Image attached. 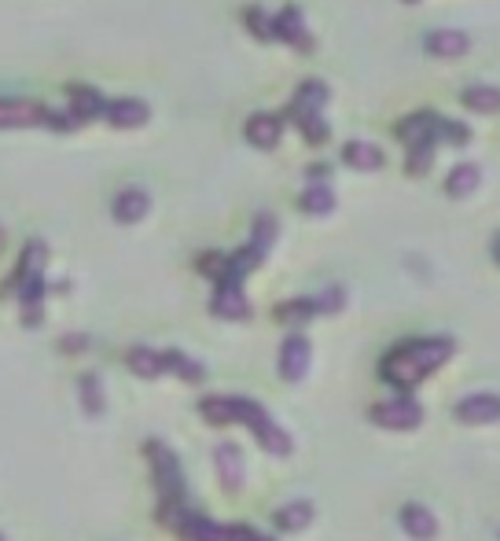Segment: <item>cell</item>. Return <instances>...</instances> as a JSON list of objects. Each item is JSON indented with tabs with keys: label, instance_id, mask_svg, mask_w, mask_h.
<instances>
[{
	"label": "cell",
	"instance_id": "12",
	"mask_svg": "<svg viewBox=\"0 0 500 541\" xmlns=\"http://www.w3.org/2000/svg\"><path fill=\"white\" fill-rule=\"evenodd\" d=\"M397 137H402L409 148H416V144H438V115L420 111V115L402 118V122H397Z\"/></svg>",
	"mask_w": 500,
	"mask_h": 541
},
{
	"label": "cell",
	"instance_id": "20",
	"mask_svg": "<svg viewBox=\"0 0 500 541\" xmlns=\"http://www.w3.org/2000/svg\"><path fill=\"white\" fill-rule=\"evenodd\" d=\"M402 526H405V534L416 537V541H431V537L438 534V519H434V512L423 508V505H405V508H402Z\"/></svg>",
	"mask_w": 500,
	"mask_h": 541
},
{
	"label": "cell",
	"instance_id": "2",
	"mask_svg": "<svg viewBox=\"0 0 500 541\" xmlns=\"http://www.w3.org/2000/svg\"><path fill=\"white\" fill-rule=\"evenodd\" d=\"M232 405H236V420L254 431V438L261 442L265 454H272V457H287V454H291V434H287L258 402H250V398H232Z\"/></svg>",
	"mask_w": 500,
	"mask_h": 541
},
{
	"label": "cell",
	"instance_id": "43",
	"mask_svg": "<svg viewBox=\"0 0 500 541\" xmlns=\"http://www.w3.org/2000/svg\"><path fill=\"white\" fill-rule=\"evenodd\" d=\"M0 541H5V537H0Z\"/></svg>",
	"mask_w": 500,
	"mask_h": 541
},
{
	"label": "cell",
	"instance_id": "38",
	"mask_svg": "<svg viewBox=\"0 0 500 541\" xmlns=\"http://www.w3.org/2000/svg\"><path fill=\"white\" fill-rule=\"evenodd\" d=\"M328 173H332V166H328V162H313V166H310V180H321V177L328 180Z\"/></svg>",
	"mask_w": 500,
	"mask_h": 541
},
{
	"label": "cell",
	"instance_id": "8",
	"mask_svg": "<svg viewBox=\"0 0 500 541\" xmlns=\"http://www.w3.org/2000/svg\"><path fill=\"white\" fill-rule=\"evenodd\" d=\"M48 107L34 100H0V129H30V126H48Z\"/></svg>",
	"mask_w": 500,
	"mask_h": 541
},
{
	"label": "cell",
	"instance_id": "10",
	"mask_svg": "<svg viewBox=\"0 0 500 541\" xmlns=\"http://www.w3.org/2000/svg\"><path fill=\"white\" fill-rule=\"evenodd\" d=\"M214 461H218V475H221V486H225L229 494H240V490H243V483H247V472H243V454H240V445H232V442H221V445H218V454H214Z\"/></svg>",
	"mask_w": 500,
	"mask_h": 541
},
{
	"label": "cell",
	"instance_id": "42",
	"mask_svg": "<svg viewBox=\"0 0 500 541\" xmlns=\"http://www.w3.org/2000/svg\"><path fill=\"white\" fill-rule=\"evenodd\" d=\"M405 5H420V0H405Z\"/></svg>",
	"mask_w": 500,
	"mask_h": 541
},
{
	"label": "cell",
	"instance_id": "11",
	"mask_svg": "<svg viewBox=\"0 0 500 541\" xmlns=\"http://www.w3.org/2000/svg\"><path fill=\"white\" fill-rule=\"evenodd\" d=\"M324 104H328V85L317 81V77H310V81L298 85V93L291 97L287 115H291V122H294V118H302V115H317V111H324Z\"/></svg>",
	"mask_w": 500,
	"mask_h": 541
},
{
	"label": "cell",
	"instance_id": "32",
	"mask_svg": "<svg viewBox=\"0 0 500 541\" xmlns=\"http://www.w3.org/2000/svg\"><path fill=\"white\" fill-rule=\"evenodd\" d=\"M243 23L258 41H276V23H272V15H265V8H247Z\"/></svg>",
	"mask_w": 500,
	"mask_h": 541
},
{
	"label": "cell",
	"instance_id": "9",
	"mask_svg": "<svg viewBox=\"0 0 500 541\" xmlns=\"http://www.w3.org/2000/svg\"><path fill=\"white\" fill-rule=\"evenodd\" d=\"M243 137H247L250 148L272 151V148H280V140H283V118H280V115H269V111H258V115L247 118Z\"/></svg>",
	"mask_w": 500,
	"mask_h": 541
},
{
	"label": "cell",
	"instance_id": "22",
	"mask_svg": "<svg viewBox=\"0 0 500 541\" xmlns=\"http://www.w3.org/2000/svg\"><path fill=\"white\" fill-rule=\"evenodd\" d=\"M478 180H482V169H478L474 162H460V166H453L449 177H445V192H449L453 199H467V196L478 189Z\"/></svg>",
	"mask_w": 500,
	"mask_h": 541
},
{
	"label": "cell",
	"instance_id": "41",
	"mask_svg": "<svg viewBox=\"0 0 500 541\" xmlns=\"http://www.w3.org/2000/svg\"><path fill=\"white\" fill-rule=\"evenodd\" d=\"M0 247H5V229H0Z\"/></svg>",
	"mask_w": 500,
	"mask_h": 541
},
{
	"label": "cell",
	"instance_id": "16",
	"mask_svg": "<svg viewBox=\"0 0 500 541\" xmlns=\"http://www.w3.org/2000/svg\"><path fill=\"white\" fill-rule=\"evenodd\" d=\"M104 118H107L115 129H140V126L151 118V107H148L144 100H133V97H126V100H115V104H107Z\"/></svg>",
	"mask_w": 500,
	"mask_h": 541
},
{
	"label": "cell",
	"instance_id": "6",
	"mask_svg": "<svg viewBox=\"0 0 500 541\" xmlns=\"http://www.w3.org/2000/svg\"><path fill=\"white\" fill-rule=\"evenodd\" d=\"M272 23H276V41L291 45L294 52H313V34H310V26H306V15L298 12L294 5L283 8L280 15H272Z\"/></svg>",
	"mask_w": 500,
	"mask_h": 541
},
{
	"label": "cell",
	"instance_id": "14",
	"mask_svg": "<svg viewBox=\"0 0 500 541\" xmlns=\"http://www.w3.org/2000/svg\"><path fill=\"white\" fill-rule=\"evenodd\" d=\"M148 210H151V196H148L144 189H122V192L115 196V203H111L115 221H122V225H137V221H144Z\"/></svg>",
	"mask_w": 500,
	"mask_h": 541
},
{
	"label": "cell",
	"instance_id": "27",
	"mask_svg": "<svg viewBox=\"0 0 500 541\" xmlns=\"http://www.w3.org/2000/svg\"><path fill=\"white\" fill-rule=\"evenodd\" d=\"M77 391H81V405H85V413H88V416H99V413H104V405H107V394H104V380H99L96 373L81 376Z\"/></svg>",
	"mask_w": 500,
	"mask_h": 541
},
{
	"label": "cell",
	"instance_id": "25",
	"mask_svg": "<svg viewBox=\"0 0 500 541\" xmlns=\"http://www.w3.org/2000/svg\"><path fill=\"white\" fill-rule=\"evenodd\" d=\"M310 519H313V505H310V501H291V505H283V508L276 512V526L287 530V534L306 530Z\"/></svg>",
	"mask_w": 500,
	"mask_h": 541
},
{
	"label": "cell",
	"instance_id": "4",
	"mask_svg": "<svg viewBox=\"0 0 500 541\" xmlns=\"http://www.w3.org/2000/svg\"><path fill=\"white\" fill-rule=\"evenodd\" d=\"M148 457H151V472H155V483H158L162 497H166V501H180V494H184V475H180L173 454H169L162 442H148Z\"/></svg>",
	"mask_w": 500,
	"mask_h": 541
},
{
	"label": "cell",
	"instance_id": "7",
	"mask_svg": "<svg viewBox=\"0 0 500 541\" xmlns=\"http://www.w3.org/2000/svg\"><path fill=\"white\" fill-rule=\"evenodd\" d=\"M310 361H313V350H310V339L302 335H287L283 339V350H280V376L287 383H298L306 373H310Z\"/></svg>",
	"mask_w": 500,
	"mask_h": 541
},
{
	"label": "cell",
	"instance_id": "17",
	"mask_svg": "<svg viewBox=\"0 0 500 541\" xmlns=\"http://www.w3.org/2000/svg\"><path fill=\"white\" fill-rule=\"evenodd\" d=\"M456 420L460 424H493L500 420V398L496 394H471L456 402Z\"/></svg>",
	"mask_w": 500,
	"mask_h": 541
},
{
	"label": "cell",
	"instance_id": "33",
	"mask_svg": "<svg viewBox=\"0 0 500 541\" xmlns=\"http://www.w3.org/2000/svg\"><path fill=\"white\" fill-rule=\"evenodd\" d=\"M438 140H442V144H453V148H464V144L471 140V133H467V126L456 122V118H438Z\"/></svg>",
	"mask_w": 500,
	"mask_h": 541
},
{
	"label": "cell",
	"instance_id": "19",
	"mask_svg": "<svg viewBox=\"0 0 500 541\" xmlns=\"http://www.w3.org/2000/svg\"><path fill=\"white\" fill-rule=\"evenodd\" d=\"M342 162H346L350 169L372 173V169L386 166V151H383L379 144H372V140H350V144L342 148Z\"/></svg>",
	"mask_w": 500,
	"mask_h": 541
},
{
	"label": "cell",
	"instance_id": "18",
	"mask_svg": "<svg viewBox=\"0 0 500 541\" xmlns=\"http://www.w3.org/2000/svg\"><path fill=\"white\" fill-rule=\"evenodd\" d=\"M70 115L77 118V122H92V118H104V111H107V100H104V93L99 88H85V85H70Z\"/></svg>",
	"mask_w": 500,
	"mask_h": 541
},
{
	"label": "cell",
	"instance_id": "30",
	"mask_svg": "<svg viewBox=\"0 0 500 541\" xmlns=\"http://www.w3.org/2000/svg\"><path fill=\"white\" fill-rule=\"evenodd\" d=\"M272 240H276V218L272 214H258L254 218V232H250V247L265 258L269 247H272Z\"/></svg>",
	"mask_w": 500,
	"mask_h": 541
},
{
	"label": "cell",
	"instance_id": "40",
	"mask_svg": "<svg viewBox=\"0 0 500 541\" xmlns=\"http://www.w3.org/2000/svg\"><path fill=\"white\" fill-rule=\"evenodd\" d=\"M493 258L500 261V236H496V243H493Z\"/></svg>",
	"mask_w": 500,
	"mask_h": 541
},
{
	"label": "cell",
	"instance_id": "36",
	"mask_svg": "<svg viewBox=\"0 0 500 541\" xmlns=\"http://www.w3.org/2000/svg\"><path fill=\"white\" fill-rule=\"evenodd\" d=\"M313 302H317V313H339L342 302H346V295H342V288H328V291L317 295Z\"/></svg>",
	"mask_w": 500,
	"mask_h": 541
},
{
	"label": "cell",
	"instance_id": "29",
	"mask_svg": "<svg viewBox=\"0 0 500 541\" xmlns=\"http://www.w3.org/2000/svg\"><path fill=\"white\" fill-rule=\"evenodd\" d=\"M199 413H203L210 424H236V405H232V398H221V394L203 398Z\"/></svg>",
	"mask_w": 500,
	"mask_h": 541
},
{
	"label": "cell",
	"instance_id": "34",
	"mask_svg": "<svg viewBox=\"0 0 500 541\" xmlns=\"http://www.w3.org/2000/svg\"><path fill=\"white\" fill-rule=\"evenodd\" d=\"M431 162H434V144H416V148H409L405 169H409L413 177H423V173L431 169Z\"/></svg>",
	"mask_w": 500,
	"mask_h": 541
},
{
	"label": "cell",
	"instance_id": "35",
	"mask_svg": "<svg viewBox=\"0 0 500 541\" xmlns=\"http://www.w3.org/2000/svg\"><path fill=\"white\" fill-rule=\"evenodd\" d=\"M225 265H229V254L207 250L203 258H199V273H207L210 281H221V277H225Z\"/></svg>",
	"mask_w": 500,
	"mask_h": 541
},
{
	"label": "cell",
	"instance_id": "5",
	"mask_svg": "<svg viewBox=\"0 0 500 541\" xmlns=\"http://www.w3.org/2000/svg\"><path fill=\"white\" fill-rule=\"evenodd\" d=\"M368 416H372V424H379V427H386V431H413V427H420L423 409H420V402H413V398H393V402L375 405Z\"/></svg>",
	"mask_w": 500,
	"mask_h": 541
},
{
	"label": "cell",
	"instance_id": "31",
	"mask_svg": "<svg viewBox=\"0 0 500 541\" xmlns=\"http://www.w3.org/2000/svg\"><path fill=\"white\" fill-rule=\"evenodd\" d=\"M276 317H280L283 324H306L310 317H317V302H313V299H294V302H283V306L276 310Z\"/></svg>",
	"mask_w": 500,
	"mask_h": 541
},
{
	"label": "cell",
	"instance_id": "24",
	"mask_svg": "<svg viewBox=\"0 0 500 541\" xmlns=\"http://www.w3.org/2000/svg\"><path fill=\"white\" fill-rule=\"evenodd\" d=\"M126 365H129V373L140 376V380H155V376L166 373L162 353H155V350H148V346H133L129 357H126Z\"/></svg>",
	"mask_w": 500,
	"mask_h": 541
},
{
	"label": "cell",
	"instance_id": "23",
	"mask_svg": "<svg viewBox=\"0 0 500 541\" xmlns=\"http://www.w3.org/2000/svg\"><path fill=\"white\" fill-rule=\"evenodd\" d=\"M298 207H302L310 218H324L335 210V192L324 185V180H313V185L298 196Z\"/></svg>",
	"mask_w": 500,
	"mask_h": 541
},
{
	"label": "cell",
	"instance_id": "37",
	"mask_svg": "<svg viewBox=\"0 0 500 541\" xmlns=\"http://www.w3.org/2000/svg\"><path fill=\"white\" fill-rule=\"evenodd\" d=\"M85 346H88L85 335H66V339H63V350H66V353H77V350H85Z\"/></svg>",
	"mask_w": 500,
	"mask_h": 541
},
{
	"label": "cell",
	"instance_id": "15",
	"mask_svg": "<svg viewBox=\"0 0 500 541\" xmlns=\"http://www.w3.org/2000/svg\"><path fill=\"white\" fill-rule=\"evenodd\" d=\"M210 310L218 317H225V321H247L250 317V302L243 295V284H218Z\"/></svg>",
	"mask_w": 500,
	"mask_h": 541
},
{
	"label": "cell",
	"instance_id": "1",
	"mask_svg": "<svg viewBox=\"0 0 500 541\" xmlns=\"http://www.w3.org/2000/svg\"><path fill=\"white\" fill-rule=\"evenodd\" d=\"M453 357V339H420V342H402L386 353L383 376L393 387H416L423 383L434 369H442Z\"/></svg>",
	"mask_w": 500,
	"mask_h": 541
},
{
	"label": "cell",
	"instance_id": "28",
	"mask_svg": "<svg viewBox=\"0 0 500 541\" xmlns=\"http://www.w3.org/2000/svg\"><path fill=\"white\" fill-rule=\"evenodd\" d=\"M294 126H298V133H302V137H306V144H313V148L328 144V137H332V126L324 122V111H317V115H302V118H294Z\"/></svg>",
	"mask_w": 500,
	"mask_h": 541
},
{
	"label": "cell",
	"instance_id": "39",
	"mask_svg": "<svg viewBox=\"0 0 500 541\" xmlns=\"http://www.w3.org/2000/svg\"><path fill=\"white\" fill-rule=\"evenodd\" d=\"M243 541H272V537H261V534H254V530H247V534H243Z\"/></svg>",
	"mask_w": 500,
	"mask_h": 541
},
{
	"label": "cell",
	"instance_id": "26",
	"mask_svg": "<svg viewBox=\"0 0 500 541\" xmlns=\"http://www.w3.org/2000/svg\"><path fill=\"white\" fill-rule=\"evenodd\" d=\"M162 365H166V373H173V376H180V380H188V383L203 380V365H199V361H191L188 353H180V350H166V353H162Z\"/></svg>",
	"mask_w": 500,
	"mask_h": 541
},
{
	"label": "cell",
	"instance_id": "13",
	"mask_svg": "<svg viewBox=\"0 0 500 541\" xmlns=\"http://www.w3.org/2000/svg\"><path fill=\"white\" fill-rule=\"evenodd\" d=\"M423 48H427V56H434V59H460V56L471 48V37H467L464 30H431V34L423 37Z\"/></svg>",
	"mask_w": 500,
	"mask_h": 541
},
{
	"label": "cell",
	"instance_id": "3",
	"mask_svg": "<svg viewBox=\"0 0 500 541\" xmlns=\"http://www.w3.org/2000/svg\"><path fill=\"white\" fill-rule=\"evenodd\" d=\"M173 526L188 541H243V534H247V526H221L207 515H191V512H177Z\"/></svg>",
	"mask_w": 500,
	"mask_h": 541
},
{
	"label": "cell",
	"instance_id": "21",
	"mask_svg": "<svg viewBox=\"0 0 500 541\" xmlns=\"http://www.w3.org/2000/svg\"><path fill=\"white\" fill-rule=\"evenodd\" d=\"M460 104L474 115H493V111H500V88L496 85H467L460 93Z\"/></svg>",
	"mask_w": 500,
	"mask_h": 541
}]
</instances>
